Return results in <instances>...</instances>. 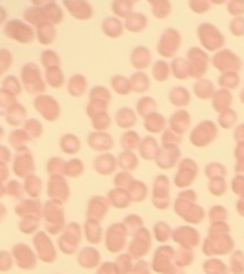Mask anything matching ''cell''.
<instances>
[{
  "instance_id": "cell-1",
  "label": "cell",
  "mask_w": 244,
  "mask_h": 274,
  "mask_svg": "<svg viewBox=\"0 0 244 274\" xmlns=\"http://www.w3.org/2000/svg\"><path fill=\"white\" fill-rule=\"evenodd\" d=\"M233 248V240L227 234H209L203 243V253L208 256L228 254Z\"/></svg>"
},
{
  "instance_id": "cell-2",
  "label": "cell",
  "mask_w": 244,
  "mask_h": 274,
  "mask_svg": "<svg viewBox=\"0 0 244 274\" xmlns=\"http://www.w3.org/2000/svg\"><path fill=\"white\" fill-rule=\"evenodd\" d=\"M217 128L211 121H203L193 129L191 134V142L199 147L208 145L216 138Z\"/></svg>"
},
{
  "instance_id": "cell-3",
  "label": "cell",
  "mask_w": 244,
  "mask_h": 274,
  "mask_svg": "<svg viewBox=\"0 0 244 274\" xmlns=\"http://www.w3.org/2000/svg\"><path fill=\"white\" fill-rule=\"evenodd\" d=\"M200 42L206 49L214 50L220 48L224 44V38L221 33L217 30L213 25L209 23H203L198 29Z\"/></svg>"
},
{
  "instance_id": "cell-4",
  "label": "cell",
  "mask_w": 244,
  "mask_h": 274,
  "mask_svg": "<svg viewBox=\"0 0 244 274\" xmlns=\"http://www.w3.org/2000/svg\"><path fill=\"white\" fill-rule=\"evenodd\" d=\"M188 64L191 68V76L201 78L208 69V55L202 49L194 47L187 53Z\"/></svg>"
},
{
  "instance_id": "cell-5",
  "label": "cell",
  "mask_w": 244,
  "mask_h": 274,
  "mask_svg": "<svg viewBox=\"0 0 244 274\" xmlns=\"http://www.w3.org/2000/svg\"><path fill=\"white\" fill-rule=\"evenodd\" d=\"M199 173L197 164L191 159H184L180 162V169L176 176V185L179 187H185L194 182Z\"/></svg>"
},
{
  "instance_id": "cell-6",
  "label": "cell",
  "mask_w": 244,
  "mask_h": 274,
  "mask_svg": "<svg viewBox=\"0 0 244 274\" xmlns=\"http://www.w3.org/2000/svg\"><path fill=\"white\" fill-rule=\"evenodd\" d=\"M173 239L176 242L180 243L183 248L192 249L197 247L200 242V234L197 229L190 227L178 228L173 233Z\"/></svg>"
},
{
  "instance_id": "cell-7",
  "label": "cell",
  "mask_w": 244,
  "mask_h": 274,
  "mask_svg": "<svg viewBox=\"0 0 244 274\" xmlns=\"http://www.w3.org/2000/svg\"><path fill=\"white\" fill-rule=\"evenodd\" d=\"M172 126L173 129L179 134H183L187 131V128L191 125V118L186 111H178V112L173 114L172 117Z\"/></svg>"
},
{
  "instance_id": "cell-8",
  "label": "cell",
  "mask_w": 244,
  "mask_h": 274,
  "mask_svg": "<svg viewBox=\"0 0 244 274\" xmlns=\"http://www.w3.org/2000/svg\"><path fill=\"white\" fill-rule=\"evenodd\" d=\"M203 271L206 274H227V268L219 259H209L203 264Z\"/></svg>"
},
{
  "instance_id": "cell-9",
  "label": "cell",
  "mask_w": 244,
  "mask_h": 274,
  "mask_svg": "<svg viewBox=\"0 0 244 274\" xmlns=\"http://www.w3.org/2000/svg\"><path fill=\"white\" fill-rule=\"evenodd\" d=\"M204 210H203L201 207L198 205H193L191 207L190 209L187 210L185 215L183 216V218L188 223L192 224H199L201 223L203 221V218H204Z\"/></svg>"
},
{
  "instance_id": "cell-10",
  "label": "cell",
  "mask_w": 244,
  "mask_h": 274,
  "mask_svg": "<svg viewBox=\"0 0 244 274\" xmlns=\"http://www.w3.org/2000/svg\"><path fill=\"white\" fill-rule=\"evenodd\" d=\"M194 92L200 98H209L213 92V85L210 80H200L195 84Z\"/></svg>"
},
{
  "instance_id": "cell-11",
  "label": "cell",
  "mask_w": 244,
  "mask_h": 274,
  "mask_svg": "<svg viewBox=\"0 0 244 274\" xmlns=\"http://www.w3.org/2000/svg\"><path fill=\"white\" fill-rule=\"evenodd\" d=\"M173 68V75L179 79H185L188 76H191V68L188 62H186L183 58H177L172 63Z\"/></svg>"
},
{
  "instance_id": "cell-12",
  "label": "cell",
  "mask_w": 244,
  "mask_h": 274,
  "mask_svg": "<svg viewBox=\"0 0 244 274\" xmlns=\"http://www.w3.org/2000/svg\"><path fill=\"white\" fill-rule=\"evenodd\" d=\"M171 99V102L175 105L185 106L190 103V92L183 87H176L175 90H172Z\"/></svg>"
},
{
  "instance_id": "cell-13",
  "label": "cell",
  "mask_w": 244,
  "mask_h": 274,
  "mask_svg": "<svg viewBox=\"0 0 244 274\" xmlns=\"http://www.w3.org/2000/svg\"><path fill=\"white\" fill-rule=\"evenodd\" d=\"M213 107L216 111H223L231 104V95L227 91H218L213 97Z\"/></svg>"
},
{
  "instance_id": "cell-14",
  "label": "cell",
  "mask_w": 244,
  "mask_h": 274,
  "mask_svg": "<svg viewBox=\"0 0 244 274\" xmlns=\"http://www.w3.org/2000/svg\"><path fill=\"white\" fill-rule=\"evenodd\" d=\"M232 272L234 274H244V255L241 251H236L231 258Z\"/></svg>"
},
{
  "instance_id": "cell-15",
  "label": "cell",
  "mask_w": 244,
  "mask_h": 274,
  "mask_svg": "<svg viewBox=\"0 0 244 274\" xmlns=\"http://www.w3.org/2000/svg\"><path fill=\"white\" fill-rule=\"evenodd\" d=\"M194 259V254L192 249H187V248H182L178 251V257H177V264L179 266H188L193 263Z\"/></svg>"
},
{
  "instance_id": "cell-16",
  "label": "cell",
  "mask_w": 244,
  "mask_h": 274,
  "mask_svg": "<svg viewBox=\"0 0 244 274\" xmlns=\"http://www.w3.org/2000/svg\"><path fill=\"white\" fill-rule=\"evenodd\" d=\"M209 217H210V221H211L212 224L223 223V221L226 220V217H227L226 209L223 208V207H219V206L213 207V208H211V210H210Z\"/></svg>"
},
{
  "instance_id": "cell-17",
  "label": "cell",
  "mask_w": 244,
  "mask_h": 274,
  "mask_svg": "<svg viewBox=\"0 0 244 274\" xmlns=\"http://www.w3.org/2000/svg\"><path fill=\"white\" fill-rule=\"evenodd\" d=\"M210 191L214 195H221L224 194V192L226 191V184L224 183V181L221 177H216V179H212L211 182L209 185Z\"/></svg>"
},
{
  "instance_id": "cell-18",
  "label": "cell",
  "mask_w": 244,
  "mask_h": 274,
  "mask_svg": "<svg viewBox=\"0 0 244 274\" xmlns=\"http://www.w3.org/2000/svg\"><path fill=\"white\" fill-rule=\"evenodd\" d=\"M239 84V78L234 72H227L224 73V76L220 77L219 85L220 86H226V87H236Z\"/></svg>"
},
{
  "instance_id": "cell-19",
  "label": "cell",
  "mask_w": 244,
  "mask_h": 274,
  "mask_svg": "<svg viewBox=\"0 0 244 274\" xmlns=\"http://www.w3.org/2000/svg\"><path fill=\"white\" fill-rule=\"evenodd\" d=\"M214 173H217L218 177H221L226 175V169L221 167L220 164H210L208 167L205 168V175L209 176L210 179H214Z\"/></svg>"
},
{
  "instance_id": "cell-20",
  "label": "cell",
  "mask_w": 244,
  "mask_h": 274,
  "mask_svg": "<svg viewBox=\"0 0 244 274\" xmlns=\"http://www.w3.org/2000/svg\"><path fill=\"white\" fill-rule=\"evenodd\" d=\"M236 120V114L232 111H224V113L219 117V122L220 125L225 128H228L232 124H234Z\"/></svg>"
},
{
  "instance_id": "cell-21",
  "label": "cell",
  "mask_w": 244,
  "mask_h": 274,
  "mask_svg": "<svg viewBox=\"0 0 244 274\" xmlns=\"http://www.w3.org/2000/svg\"><path fill=\"white\" fill-rule=\"evenodd\" d=\"M190 6L195 13H204L210 8V2L208 1H191Z\"/></svg>"
},
{
  "instance_id": "cell-22",
  "label": "cell",
  "mask_w": 244,
  "mask_h": 274,
  "mask_svg": "<svg viewBox=\"0 0 244 274\" xmlns=\"http://www.w3.org/2000/svg\"><path fill=\"white\" fill-rule=\"evenodd\" d=\"M172 270H173V271L170 270L171 272H169V274H185V272L183 271L182 269H172Z\"/></svg>"
}]
</instances>
